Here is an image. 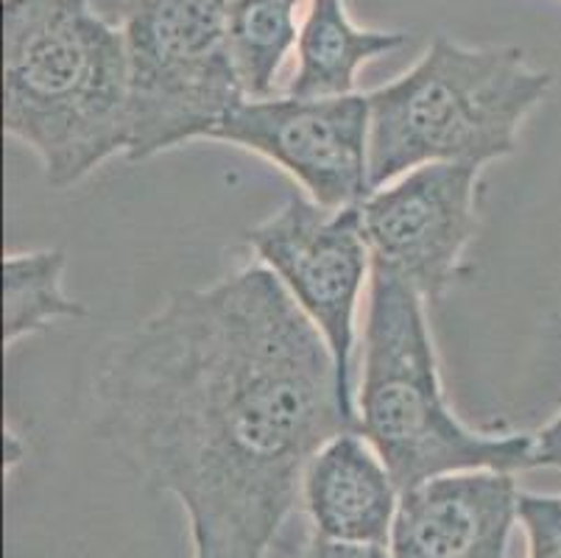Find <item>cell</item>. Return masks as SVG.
Masks as SVG:
<instances>
[{
  "mask_svg": "<svg viewBox=\"0 0 561 558\" xmlns=\"http://www.w3.org/2000/svg\"><path fill=\"white\" fill-rule=\"evenodd\" d=\"M25 455H28V444H25V439L20 436L12 424H7V428H3V472H7V478L9 475H14V469L23 464Z\"/></svg>",
  "mask_w": 561,
  "mask_h": 558,
  "instance_id": "e0dca14e",
  "label": "cell"
},
{
  "mask_svg": "<svg viewBox=\"0 0 561 558\" xmlns=\"http://www.w3.org/2000/svg\"><path fill=\"white\" fill-rule=\"evenodd\" d=\"M62 249L9 252L3 258V346L37 335L62 319H84L87 307L65 291Z\"/></svg>",
  "mask_w": 561,
  "mask_h": 558,
  "instance_id": "7c38bea8",
  "label": "cell"
},
{
  "mask_svg": "<svg viewBox=\"0 0 561 558\" xmlns=\"http://www.w3.org/2000/svg\"><path fill=\"white\" fill-rule=\"evenodd\" d=\"M400 486L358 428L330 439L310 458L302 503L313 534L358 547H389Z\"/></svg>",
  "mask_w": 561,
  "mask_h": 558,
  "instance_id": "30bf717a",
  "label": "cell"
},
{
  "mask_svg": "<svg viewBox=\"0 0 561 558\" xmlns=\"http://www.w3.org/2000/svg\"><path fill=\"white\" fill-rule=\"evenodd\" d=\"M302 0H229V43L249 99L274 95L285 56L297 48Z\"/></svg>",
  "mask_w": 561,
  "mask_h": 558,
  "instance_id": "4fadbf2b",
  "label": "cell"
},
{
  "mask_svg": "<svg viewBox=\"0 0 561 558\" xmlns=\"http://www.w3.org/2000/svg\"><path fill=\"white\" fill-rule=\"evenodd\" d=\"M517 472L467 469L402 491L391 558H506L519 522Z\"/></svg>",
  "mask_w": 561,
  "mask_h": 558,
  "instance_id": "9c48e42d",
  "label": "cell"
},
{
  "mask_svg": "<svg viewBox=\"0 0 561 558\" xmlns=\"http://www.w3.org/2000/svg\"><path fill=\"white\" fill-rule=\"evenodd\" d=\"M193 558H207V556H198V553H193Z\"/></svg>",
  "mask_w": 561,
  "mask_h": 558,
  "instance_id": "ac0fdd59",
  "label": "cell"
},
{
  "mask_svg": "<svg viewBox=\"0 0 561 558\" xmlns=\"http://www.w3.org/2000/svg\"><path fill=\"white\" fill-rule=\"evenodd\" d=\"M121 29L131 68L129 162L210 140L249 99L229 43V0H129Z\"/></svg>",
  "mask_w": 561,
  "mask_h": 558,
  "instance_id": "5b68a950",
  "label": "cell"
},
{
  "mask_svg": "<svg viewBox=\"0 0 561 558\" xmlns=\"http://www.w3.org/2000/svg\"><path fill=\"white\" fill-rule=\"evenodd\" d=\"M481 171L463 162L413 168L360 202L371 265L425 301H438L463 271L481 221Z\"/></svg>",
  "mask_w": 561,
  "mask_h": 558,
  "instance_id": "52a82bcc",
  "label": "cell"
},
{
  "mask_svg": "<svg viewBox=\"0 0 561 558\" xmlns=\"http://www.w3.org/2000/svg\"><path fill=\"white\" fill-rule=\"evenodd\" d=\"M254 263L265 265L328 341L341 391L355 408L352 355L358 307L371 283V252L355 207H321L305 193L290 196L247 232Z\"/></svg>",
  "mask_w": 561,
  "mask_h": 558,
  "instance_id": "8992f818",
  "label": "cell"
},
{
  "mask_svg": "<svg viewBox=\"0 0 561 558\" xmlns=\"http://www.w3.org/2000/svg\"><path fill=\"white\" fill-rule=\"evenodd\" d=\"M534 469H559L561 472V411L534 433Z\"/></svg>",
  "mask_w": 561,
  "mask_h": 558,
  "instance_id": "2e32d148",
  "label": "cell"
},
{
  "mask_svg": "<svg viewBox=\"0 0 561 558\" xmlns=\"http://www.w3.org/2000/svg\"><path fill=\"white\" fill-rule=\"evenodd\" d=\"M550 87L523 48L436 37L400 79L366 92L371 191L433 162L486 168L512 157Z\"/></svg>",
  "mask_w": 561,
  "mask_h": 558,
  "instance_id": "3957f363",
  "label": "cell"
},
{
  "mask_svg": "<svg viewBox=\"0 0 561 558\" xmlns=\"http://www.w3.org/2000/svg\"><path fill=\"white\" fill-rule=\"evenodd\" d=\"M402 31H375L352 23L346 0H310L299 25L297 70L285 92L299 99L352 95L366 61L402 48Z\"/></svg>",
  "mask_w": 561,
  "mask_h": 558,
  "instance_id": "8fae6325",
  "label": "cell"
},
{
  "mask_svg": "<svg viewBox=\"0 0 561 558\" xmlns=\"http://www.w3.org/2000/svg\"><path fill=\"white\" fill-rule=\"evenodd\" d=\"M95 436L182 503L193 553L263 558L310 458L358 428L328 341L260 263L173 291L90 383Z\"/></svg>",
  "mask_w": 561,
  "mask_h": 558,
  "instance_id": "6da1fadb",
  "label": "cell"
},
{
  "mask_svg": "<svg viewBox=\"0 0 561 558\" xmlns=\"http://www.w3.org/2000/svg\"><path fill=\"white\" fill-rule=\"evenodd\" d=\"M369 95L247 99L210 140L252 151L288 173L321 207H355L371 193Z\"/></svg>",
  "mask_w": 561,
  "mask_h": 558,
  "instance_id": "ba28073f",
  "label": "cell"
},
{
  "mask_svg": "<svg viewBox=\"0 0 561 558\" xmlns=\"http://www.w3.org/2000/svg\"><path fill=\"white\" fill-rule=\"evenodd\" d=\"M420 294L371 265L364 324L358 430L400 491L467 469H534V433H478L450 408Z\"/></svg>",
  "mask_w": 561,
  "mask_h": 558,
  "instance_id": "277c9868",
  "label": "cell"
},
{
  "mask_svg": "<svg viewBox=\"0 0 561 558\" xmlns=\"http://www.w3.org/2000/svg\"><path fill=\"white\" fill-rule=\"evenodd\" d=\"M297 558H391V553L389 547L341 545V542L321 539V536L313 534Z\"/></svg>",
  "mask_w": 561,
  "mask_h": 558,
  "instance_id": "9a60e30c",
  "label": "cell"
},
{
  "mask_svg": "<svg viewBox=\"0 0 561 558\" xmlns=\"http://www.w3.org/2000/svg\"><path fill=\"white\" fill-rule=\"evenodd\" d=\"M3 132L54 191L129 153V50L93 0H3Z\"/></svg>",
  "mask_w": 561,
  "mask_h": 558,
  "instance_id": "7a4b0ae2",
  "label": "cell"
},
{
  "mask_svg": "<svg viewBox=\"0 0 561 558\" xmlns=\"http://www.w3.org/2000/svg\"><path fill=\"white\" fill-rule=\"evenodd\" d=\"M519 525L528 558H561V498L519 491Z\"/></svg>",
  "mask_w": 561,
  "mask_h": 558,
  "instance_id": "5bb4252c",
  "label": "cell"
}]
</instances>
